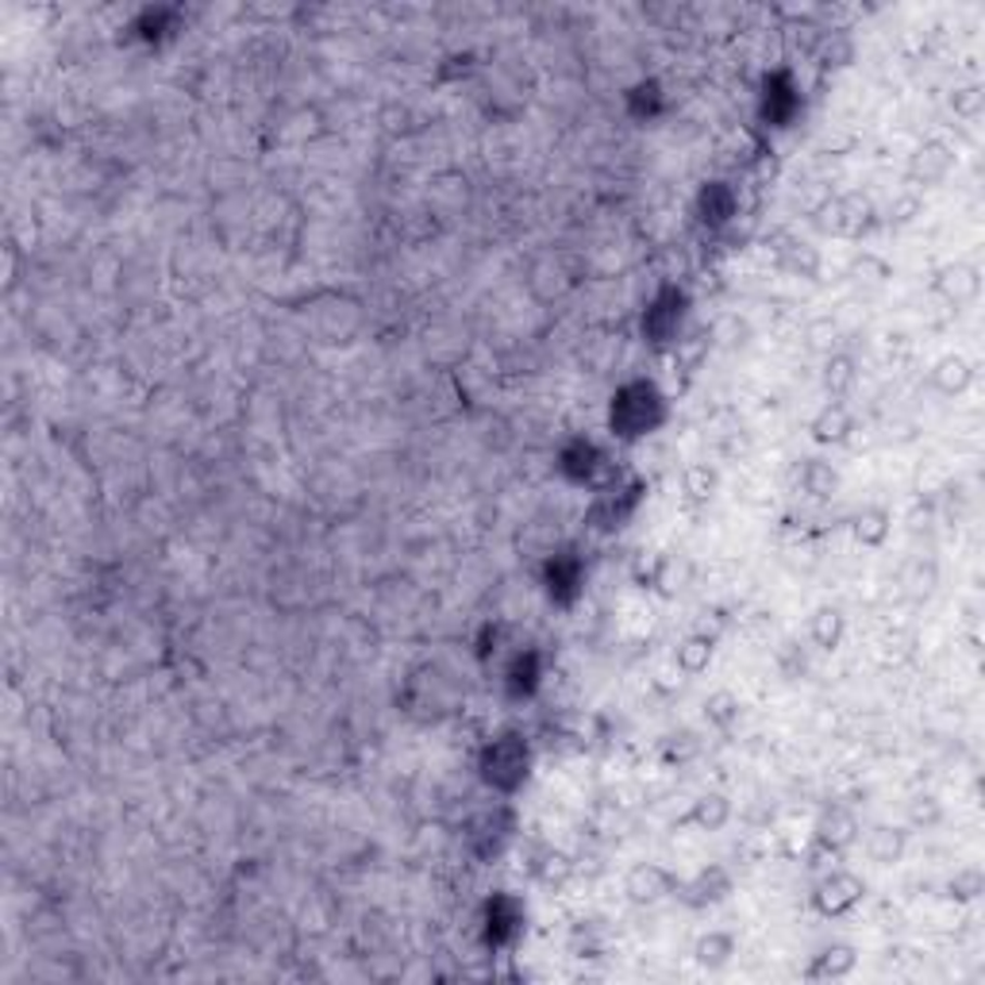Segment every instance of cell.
Masks as SVG:
<instances>
[{"label": "cell", "instance_id": "obj_1", "mask_svg": "<svg viewBox=\"0 0 985 985\" xmlns=\"http://www.w3.org/2000/svg\"><path fill=\"white\" fill-rule=\"evenodd\" d=\"M670 408H666V393L651 378H632L623 381L608 401V431L623 443H635L643 435H655L666 424Z\"/></svg>", "mask_w": 985, "mask_h": 985}, {"label": "cell", "instance_id": "obj_2", "mask_svg": "<svg viewBox=\"0 0 985 985\" xmlns=\"http://www.w3.org/2000/svg\"><path fill=\"white\" fill-rule=\"evenodd\" d=\"M478 778L497 797H516L531 778V743L520 732H501L481 747Z\"/></svg>", "mask_w": 985, "mask_h": 985}, {"label": "cell", "instance_id": "obj_3", "mask_svg": "<svg viewBox=\"0 0 985 985\" xmlns=\"http://www.w3.org/2000/svg\"><path fill=\"white\" fill-rule=\"evenodd\" d=\"M558 473H563L570 485H585L593 489V493H601V489L616 485L620 481V473H616L613 458H608V451L597 443V439H570V443H563V451H558Z\"/></svg>", "mask_w": 985, "mask_h": 985}, {"label": "cell", "instance_id": "obj_4", "mask_svg": "<svg viewBox=\"0 0 985 985\" xmlns=\"http://www.w3.org/2000/svg\"><path fill=\"white\" fill-rule=\"evenodd\" d=\"M685 316H690V293L674 281H662L643 308V339L651 346H678Z\"/></svg>", "mask_w": 985, "mask_h": 985}, {"label": "cell", "instance_id": "obj_5", "mask_svg": "<svg viewBox=\"0 0 985 985\" xmlns=\"http://www.w3.org/2000/svg\"><path fill=\"white\" fill-rule=\"evenodd\" d=\"M540 581H543V593H547L551 605L573 608L581 597V590H585V558H581L573 547H551L540 566Z\"/></svg>", "mask_w": 985, "mask_h": 985}, {"label": "cell", "instance_id": "obj_6", "mask_svg": "<svg viewBox=\"0 0 985 985\" xmlns=\"http://www.w3.org/2000/svg\"><path fill=\"white\" fill-rule=\"evenodd\" d=\"M643 493H647V485L643 481H616V485L601 489L597 497H593L590 513H585V523H590L593 531H620L632 523V516L640 513L643 505Z\"/></svg>", "mask_w": 985, "mask_h": 985}, {"label": "cell", "instance_id": "obj_7", "mask_svg": "<svg viewBox=\"0 0 985 985\" xmlns=\"http://www.w3.org/2000/svg\"><path fill=\"white\" fill-rule=\"evenodd\" d=\"M523 927H528V912H523V901L513 897V893H493L485 909H481V939H485L489 951L516 947Z\"/></svg>", "mask_w": 985, "mask_h": 985}, {"label": "cell", "instance_id": "obj_8", "mask_svg": "<svg viewBox=\"0 0 985 985\" xmlns=\"http://www.w3.org/2000/svg\"><path fill=\"white\" fill-rule=\"evenodd\" d=\"M867 897V882L859 874H850L847 867H835L832 874H824L812 885V909L828 920H839L847 912H855Z\"/></svg>", "mask_w": 985, "mask_h": 985}, {"label": "cell", "instance_id": "obj_9", "mask_svg": "<svg viewBox=\"0 0 985 985\" xmlns=\"http://www.w3.org/2000/svg\"><path fill=\"white\" fill-rule=\"evenodd\" d=\"M805 109V97H800V85L790 70H774V74L762 77V93H758V116L767 127H790L793 119Z\"/></svg>", "mask_w": 985, "mask_h": 985}, {"label": "cell", "instance_id": "obj_10", "mask_svg": "<svg viewBox=\"0 0 985 985\" xmlns=\"http://www.w3.org/2000/svg\"><path fill=\"white\" fill-rule=\"evenodd\" d=\"M820 228L828 236H839V239H862L870 228H874V204L867 201L862 193H843L835 201H828L820 209Z\"/></svg>", "mask_w": 985, "mask_h": 985}, {"label": "cell", "instance_id": "obj_11", "mask_svg": "<svg viewBox=\"0 0 985 985\" xmlns=\"http://www.w3.org/2000/svg\"><path fill=\"white\" fill-rule=\"evenodd\" d=\"M405 705L413 716H428V720H435V716L451 712V708L458 705V693H455V682L451 678H443L439 670H420V674L408 678V693H405Z\"/></svg>", "mask_w": 985, "mask_h": 985}, {"label": "cell", "instance_id": "obj_12", "mask_svg": "<svg viewBox=\"0 0 985 985\" xmlns=\"http://www.w3.org/2000/svg\"><path fill=\"white\" fill-rule=\"evenodd\" d=\"M732 874H728V867H720V862H708V867H700L693 877H678V889L674 897L682 905H690V909H708V905H720L728 901V893H732Z\"/></svg>", "mask_w": 985, "mask_h": 985}, {"label": "cell", "instance_id": "obj_13", "mask_svg": "<svg viewBox=\"0 0 985 985\" xmlns=\"http://www.w3.org/2000/svg\"><path fill=\"white\" fill-rule=\"evenodd\" d=\"M516 835V812L508 809V805H497V809H489L485 817H478V824L470 828V850L478 855V859H497L501 850L513 843Z\"/></svg>", "mask_w": 985, "mask_h": 985}, {"label": "cell", "instance_id": "obj_14", "mask_svg": "<svg viewBox=\"0 0 985 985\" xmlns=\"http://www.w3.org/2000/svg\"><path fill=\"white\" fill-rule=\"evenodd\" d=\"M573 286H578V270H573V262L566 258V254H543V258L531 262L528 289L540 296V301H558V296H566Z\"/></svg>", "mask_w": 985, "mask_h": 985}, {"label": "cell", "instance_id": "obj_15", "mask_svg": "<svg viewBox=\"0 0 985 985\" xmlns=\"http://www.w3.org/2000/svg\"><path fill=\"white\" fill-rule=\"evenodd\" d=\"M674 889L678 877L666 867H658V862H635L628 870V877H623V893H628L632 905H658L666 897H674Z\"/></svg>", "mask_w": 985, "mask_h": 985}, {"label": "cell", "instance_id": "obj_16", "mask_svg": "<svg viewBox=\"0 0 985 985\" xmlns=\"http://www.w3.org/2000/svg\"><path fill=\"white\" fill-rule=\"evenodd\" d=\"M543 685V655L535 647H523L508 658L505 666V697L508 700H531Z\"/></svg>", "mask_w": 985, "mask_h": 985}, {"label": "cell", "instance_id": "obj_17", "mask_svg": "<svg viewBox=\"0 0 985 985\" xmlns=\"http://www.w3.org/2000/svg\"><path fill=\"white\" fill-rule=\"evenodd\" d=\"M859 843V820L855 812L843 809V805H832V809L820 812L817 820V847L828 850V855H843Z\"/></svg>", "mask_w": 985, "mask_h": 985}, {"label": "cell", "instance_id": "obj_18", "mask_svg": "<svg viewBox=\"0 0 985 985\" xmlns=\"http://www.w3.org/2000/svg\"><path fill=\"white\" fill-rule=\"evenodd\" d=\"M735 212H740V197H735V189L728 181H708L697 193V219L708 231L728 228L735 219Z\"/></svg>", "mask_w": 985, "mask_h": 985}, {"label": "cell", "instance_id": "obj_19", "mask_svg": "<svg viewBox=\"0 0 985 985\" xmlns=\"http://www.w3.org/2000/svg\"><path fill=\"white\" fill-rule=\"evenodd\" d=\"M951 166H955V151L947 143H939V139H932V143H924L917 154H912L909 181L912 186H939V181L951 174Z\"/></svg>", "mask_w": 985, "mask_h": 985}, {"label": "cell", "instance_id": "obj_20", "mask_svg": "<svg viewBox=\"0 0 985 985\" xmlns=\"http://www.w3.org/2000/svg\"><path fill=\"white\" fill-rule=\"evenodd\" d=\"M850 431H855V413L847 408V401H828L817 413V420H812V439L824 446L847 443Z\"/></svg>", "mask_w": 985, "mask_h": 985}, {"label": "cell", "instance_id": "obj_21", "mask_svg": "<svg viewBox=\"0 0 985 985\" xmlns=\"http://www.w3.org/2000/svg\"><path fill=\"white\" fill-rule=\"evenodd\" d=\"M732 820V800L724 793H700L693 809L678 820V828H700V832H720Z\"/></svg>", "mask_w": 985, "mask_h": 985}, {"label": "cell", "instance_id": "obj_22", "mask_svg": "<svg viewBox=\"0 0 985 985\" xmlns=\"http://www.w3.org/2000/svg\"><path fill=\"white\" fill-rule=\"evenodd\" d=\"M905 847H909V832H905V828H893V824L870 828L867 839H862L867 859L877 862V867H893V862H901Z\"/></svg>", "mask_w": 985, "mask_h": 985}, {"label": "cell", "instance_id": "obj_23", "mask_svg": "<svg viewBox=\"0 0 985 985\" xmlns=\"http://www.w3.org/2000/svg\"><path fill=\"white\" fill-rule=\"evenodd\" d=\"M623 109H628V116H632L635 124H655V119L666 112L662 85H658L655 77H643V81H635L632 89L623 93Z\"/></svg>", "mask_w": 985, "mask_h": 985}, {"label": "cell", "instance_id": "obj_24", "mask_svg": "<svg viewBox=\"0 0 985 985\" xmlns=\"http://www.w3.org/2000/svg\"><path fill=\"white\" fill-rule=\"evenodd\" d=\"M859 967V951L850 944H828V947H820V955H812V962H809V970L805 974L809 977H817V982H828V977H847L850 970Z\"/></svg>", "mask_w": 985, "mask_h": 985}, {"label": "cell", "instance_id": "obj_25", "mask_svg": "<svg viewBox=\"0 0 985 985\" xmlns=\"http://www.w3.org/2000/svg\"><path fill=\"white\" fill-rule=\"evenodd\" d=\"M935 289L947 296V301L959 308V304L974 301L977 289H982V281H977V270L974 266H967V262H955V266H947V270H939V278H935Z\"/></svg>", "mask_w": 985, "mask_h": 985}, {"label": "cell", "instance_id": "obj_26", "mask_svg": "<svg viewBox=\"0 0 985 985\" xmlns=\"http://www.w3.org/2000/svg\"><path fill=\"white\" fill-rule=\"evenodd\" d=\"M897 581H901L905 597L924 601V597H932L935 585H939V566H935V558L917 555V558H909V563L901 566V578Z\"/></svg>", "mask_w": 985, "mask_h": 985}, {"label": "cell", "instance_id": "obj_27", "mask_svg": "<svg viewBox=\"0 0 985 985\" xmlns=\"http://www.w3.org/2000/svg\"><path fill=\"white\" fill-rule=\"evenodd\" d=\"M843 635H847V620H843V613L835 605H824L812 613L809 620V643L817 651H839Z\"/></svg>", "mask_w": 985, "mask_h": 985}, {"label": "cell", "instance_id": "obj_28", "mask_svg": "<svg viewBox=\"0 0 985 985\" xmlns=\"http://www.w3.org/2000/svg\"><path fill=\"white\" fill-rule=\"evenodd\" d=\"M647 581L662 593V597H678V593L690 585V563H685L682 555H658L647 573Z\"/></svg>", "mask_w": 985, "mask_h": 985}, {"label": "cell", "instance_id": "obj_29", "mask_svg": "<svg viewBox=\"0 0 985 985\" xmlns=\"http://www.w3.org/2000/svg\"><path fill=\"white\" fill-rule=\"evenodd\" d=\"M889 528H893V516L882 505H867L850 516V531H855V540L862 547H882L889 540Z\"/></svg>", "mask_w": 985, "mask_h": 985}, {"label": "cell", "instance_id": "obj_30", "mask_svg": "<svg viewBox=\"0 0 985 985\" xmlns=\"http://www.w3.org/2000/svg\"><path fill=\"white\" fill-rule=\"evenodd\" d=\"M732 955H735V935L720 932V927L705 932L697 944H693V959H697V967H705V970H724L728 962H732Z\"/></svg>", "mask_w": 985, "mask_h": 985}, {"label": "cell", "instance_id": "obj_31", "mask_svg": "<svg viewBox=\"0 0 985 985\" xmlns=\"http://www.w3.org/2000/svg\"><path fill=\"white\" fill-rule=\"evenodd\" d=\"M970 381H974V370H970V363L962 354H947V358H939V363L932 366V386L944 396L967 393Z\"/></svg>", "mask_w": 985, "mask_h": 985}, {"label": "cell", "instance_id": "obj_32", "mask_svg": "<svg viewBox=\"0 0 985 985\" xmlns=\"http://www.w3.org/2000/svg\"><path fill=\"white\" fill-rule=\"evenodd\" d=\"M712 651H716L712 635H705V632H693V635H685V640L678 643V651H674V662H678V670H682V674H690V678L705 674V670H708V662H712Z\"/></svg>", "mask_w": 985, "mask_h": 985}, {"label": "cell", "instance_id": "obj_33", "mask_svg": "<svg viewBox=\"0 0 985 985\" xmlns=\"http://www.w3.org/2000/svg\"><path fill=\"white\" fill-rule=\"evenodd\" d=\"M800 489H805L812 501H832L835 489H839V473H835V466L824 463V458H805V466H800Z\"/></svg>", "mask_w": 985, "mask_h": 985}, {"label": "cell", "instance_id": "obj_34", "mask_svg": "<svg viewBox=\"0 0 985 985\" xmlns=\"http://www.w3.org/2000/svg\"><path fill=\"white\" fill-rule=\"evenodd\" d=\"M778 262L790 274H797V278H817L820 274V251L812 243H805V239H782Z\"/></svg>", "mask_w": 985, "mask_h": 985}, {"label": "cell", "instance_id": "obj_35", "mask_svg": "<svg viewBox=\"0 0 985 985\" xmlns=\"http://www.w3.org/2000/svg\"><path fill=\"white\" fill-rule=\"evenodd\" d=\"M855 381H859V370H855V358L843 351H832L824 363V389L832 393V401H843V396L855 389Z\"/></svg>", "mask_w": 985, "mask_h": 985}, {"label": "cell", "instance_id": "obj_36", "mask_svg": "<svg viewBox=\"0 0 985 985\" xmlns=\"http://www.w3.org/2000/svg\"><path fill=\"white\" fill-rule=\"evenodd\" d=\"M740 716H743V705H740V697H735V693L716 690L712 697L705 700V720L712 728H720V732H732V728L740 724Z\"/></svg>", "mask_w": 985, "mask_h": 985}, {"label": "cell", "instance_id": "obj_37", "mask_svg": "<svg viewBox=\"0 0 985 985\" xmlns=\"http://www.w3.org/2000/svg\"><path fill=\"white\" fill-rule=\"evenodd\" d=\"M682 493L685 501H693V505H708L716 493V470L705 463H693L682 470Z\"/></svg>", "mask_w": 985, "mask_h": 985}, {"label": "cell", "instance_id": "obj_38", "mask_svg": "<svg viewBox=\"0 0 985 985\" xmlns=\"http://www.w3.org/2000/svg\"><path fill=\"white\" fill-rule=\"evenodd\" d=\"M528 870H531V877H535V882H543V885H563L566 877L573 874V862L566 859L563 850L543 847V850H540V859L531 862Z\"/></svg>", "mask_w": 985, "mask_h": 985}, {"label": "cell", "instance_id": "obj_39", "mask_svg": "<svg viewBox=\"0 0 985 985\" xmlns=\"http://www.w3.org/2000/svg\"><path fill=\"white\" fill-rule=\"evenodd\" d=\"M947 893H951L955 901H977L985 893V877H982V870L977 867H962V870H955V877L947 882Z\"/></svg>", "mask_w": 985, "mask_h": 985}, {"label": "cell", "instance_id": "obj_40", "mask_svg": "<svg viewBox=\"0 0 985 985\" xmlns=\"http://www.w3.org/2000/svg\"><path fill=\"white\" fill-rule=\"evenodd\" d=\"M778 670H782L790 682H797V678L809 674V651L800 647L797 640H790L782 651H778Z\"/></svg>", "mask_w": 985, "mask_h": 985}, {"label": "cell", "instance_id": "obj_41", "mask_svg": "<svg viewBox=\"0 0 985 985\" xmlns=\"http://www.w3.org/2000/svg\"><path fill=\"white\" fill-rule=\"evenodd\" d=\"M850 274H855L859 281H870V286H882V281L889 278V262L877 258V254H862V258H855Z\"/></svg>", "mask_w": 985, "mask_h": 985}, {"label": "cell", "instance_id": "obj_42", "mask_svg": "<svg viewBox=\"0 0 985 985\" xmlns=\"http://www.w3.org/2000/svg\"><path fill=\"white\" fill-rule=\"evenodd\" d=\"M917 212H920V193L917 189H905V193L889 204V224H909Z\"/></svg>", "mask_w": 985, "mask_h": 985}, {"label": "cell", "instance_id": "obj_43", "mask_svg": "<svg viewBox=\"0 0 985 985\" xmlns=\"http://www.w3.org/2000/svg\"><path fill=\"white\" fill-rule=\"evenodd\" d=\"M909 817H912V824H924V828H932V824H939V817H944V809H939V800H935V797H917V800H912Z\"/></svg>", "mask_w": 985, "mask_h": 985}, {"label": "cell", "instance_id": "obj_44", "mask_svg": "<svg viewBox=\"0 0 985 985\" xmlns=\"http://www.w3.org/2000/svg\"><path fill=\"white\" fill-rule=\"evenodd\" d=\"M951 109L959 112V116L974 119L977 112H982V89H977V85H967V89H959V93L951 97Z\"/></svg>", "mask_w": 985, "mask_h": 985}, {"label": "cell", "instance_id": "obj_45", "mask_svg": "<svg viewBox=\"0 0 985 985\" xmlns=\"http://www.w3.org/2000/svg\"><path fill=\"white\" fill-rule=\"evenodd\" d=\"M824 62L828 66H843V62H850V42L843 39L839 31H832L824 39Z\"/></svg>", "mask_w": 985, "mask_h": 985}, {"label": "cell", "instance_id": "obj_46", "mask_svg": "<svg viewBox=\"0 0 985 985\" xmlns=\"http://www.w3.org/2000/svg\"><path fill=\"white\" fill-rule=\"evenodd\" d=\"M497 640H501V628H497V623H485V632H481V640H478V658H481V662H489V658L497 655Z\"/></svg>", "mask_w": 985, "mask_h": 985}]
</instances>
